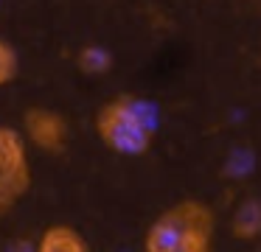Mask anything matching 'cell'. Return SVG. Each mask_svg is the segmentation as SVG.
<instances>
[{
    "mask_svg": "<svg viewBox=\"0 0 261 252\" xmlns=\"http://www.w3.org/2000/svg\"><path fill=\"white\" fill-rule=\"evenodd\" d=\"M154 109L135 95H115L104 101L93 118L96 137L121 157L146 154L154 140Z\"/></svg>",
    "mask_w": 261,
    "mask_h": 252,
    "instance_id": "cell-2",
    "label": "cell"
},
{
    "mask_svg": "<svg viewBox=\"0 0 261 252\" xmlns=\"http://www.w3.org/2000/svg\"><path fill=\"white\" fill-rule=\"evenodd\" d=\"M76 67H79L85 76H104V73L113 67V56L107 48L101 45H85V48L76 53Z\"/></svg>",
    "mask_w": 261,
    "mask_h": 252,
    "instance_id": "cell-7",
    "label": "cell"
},
{
    "mask_svg": "<svg viewBox=\"0 0 261 252\" xmlns=\"http://www.w3.org/2000/svg\"><path fill=\"white\" fill-rule=\"evenodd\" d=\"M230 233L239 241H255L261 235V199L250 196V199L239 202L230 218Z\"/></svg>",
    "mask_w": 261,
    "mask_h": 252,
    "instance_id": "cell-6",
    "label": "cell"
},
{
    "mask_svg": "<svg viewBox=\"0 0 261 252\" xmlns=\"http://www.w3.org/2000/svg\"><path fill=\"white\" fill-rule=\"evenodd\" d=\"M23 134L29 146L45 151V154H59L70 140V126L62 112L51 109V106H29L23 112Z\"/></svg>",
    "mask_w": 261,
    "mask_h": 252,
    "instance_id": "cell-4",
    "label": "cell"
},
{
    "mask_svg": "<svg viewBox=\"0 0 261 252\" xmlns=\"http://www.w3.org/2000/svg\"><path fill=\"white\" fill-rule=\"evenodd\" d=\"M143 252H216V213L199 199L160 210L143 233Z\"/></svg>",
    "mask_w": 261,
    "mask_h": 252,
    "instance_id": "cell-1",
    "label": "cell"
},
{
    "mask_svg": "<svg viewBox=\"0 0 261 252\" xmlns=\"http://www.w3.org/2000/svg\"><path fill=\"white\" fill-rule=\"evenodd\" d=\"M37 252H90V244L70 224H51L37 238Z\"/></svg>",
    "mask_w": 261,
    "mask_h": 252,
    "instance_id": "cell-5",
    "label": "cell"
},
{
    "mask_svg": "<svg viewBox=\"0 0 261 252\" xmlns=\"http://www.w3.org/2000/svg\"><path fill=\"white\" fill-rule=\"evenodd\" d=\"M6 252H37V241H29V238H17L6 246Z\"/></svg>",
    "mask_w": 261,
    "mask_h": 252,
    "instance_id": "cell-9",
    "label": "cell"
},
{
    "mask_svg": "<svg viewBox=\"0 0 261 252\" xmlns=\"http://www.w3.org/2000/svg\"><path fill=\"white\" fill-rule=\"evenodd\" d=\"M20 73V56L14 50V45L9 39L0 37V87H9V84L17 78Z\"/></svg>",
    "mask_w": 261,
    "mask_h": 252,
    "instance_id": "cell-8",
    "label": "cell"
},
{
    "mask_svg": "<svg viewBox=\"0 0 261 252\" xmlns=\"http://www.w3.org/2000/svg\"><path fill=\"white\" fill-rule=\"evenodd\" d=\"M31 179V151L23 129L0 123V216L25 199Z\"/></svg>",
    "mask_w": 261,
    "mask_h": 252,
    "instance_id": "cell-3",
    "label": "cell"
}]
</instances>
